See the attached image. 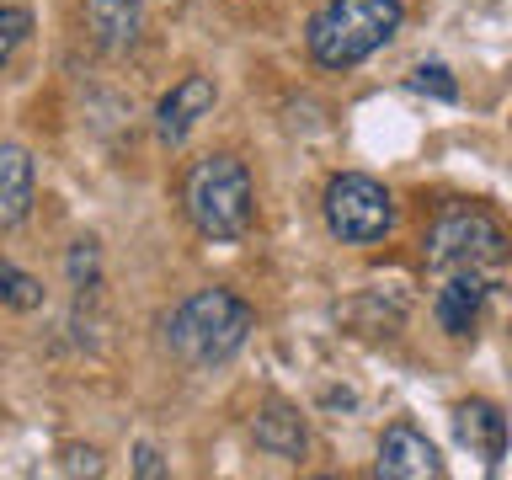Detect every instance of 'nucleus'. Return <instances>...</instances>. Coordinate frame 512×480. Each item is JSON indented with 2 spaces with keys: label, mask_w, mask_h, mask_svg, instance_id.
Segmentation results:
<instances>
[{
  "label": "nucleus",
  "mask_w": 512,
  "mask_h": 480,
  "mask_svg": "<svg viewBox=\"0 0 512 480\" xmlns=\"http://www.w3.org/2000/svg\"><path fill=\"white\" fill-rule=\"evenodd\" d=\"M0 304H11V310H38L43 304V288L27 272H16L6 256H0Z\"/></svg>",
  "instance_id": "nucleus-13"
},
{
  "label": "nucleus",
  "mask_w": 512,
  "mask_h": 480,
  "mask_svg": "<svg viewBox=\"0 0 512 480\" xmlns=\"http://www.w3.org/2000/svg\"><path fill=\"white\" fill-rule=\"evenodd\" d=\"M91 272H96V246H91V240H80V246L70 251V278L80 283V278H91Z\"/></svg>",
  "instance_id": "nucleus-18"
},
{
  "label": "nucleus",
  "mask_w": 512,
  "mask_h": 480,
  "mask_svg": "<svg viewBox=\"0 0 512 480\" xmlns=\"http://www.w3.org/2000/svg\"><path fill=\"white\" fill-rule=\"evenodd\" d=\"M32 214V155L22 144H0V230Z\"/></svg>",
  "instance_id": "nucleus-11"
},
{
  "label": "nucleus",
  "mask_w": 512,
  "mask_h": 480,
  "mask_svg": "<svg viewBox=\"0 0 512 480\" xmlns=\"http://www.w3.org/2000/svg\"><path fill=\"white\" fill-rule=\"evenodd\" d=\"M182 208L208 240H240L251 230V171L235 155H203L182 182Z\"/></svg>",
  "instance_id": "nucleus-3"
},
{
  "label": "nucleus",
  "mask_w": 512,
  "mask_h": 480,
  "mask_svg": "<svg viewBox=\"0 0 512 480\" xmlns=\"http://www.w3.org/2000/svg\"><path fill=\"white\" fill-rule=\"evenodd\" d=\"M86 32L107 54H128L144 32V0H86Z\"/></svg>",
  "instance_id": "nucleus-9"
},
{
  "label": "nucleus",
  "mask_w": 512,
  "mask_h": 480,
  "mask_svg": "<svg viewBox=\"0 0 512 480\" xmlns=\"http://www.w3.org/2000/svg\"><path fill=\"white\" fill-rule=\"evenodd\" d=\"M27 32H32V11L27 6H0V64L27 43Z\"/></svg>",
  "instance_id": "nucleus-14"
},
{
  "label": "nucleus",
  "mask_w": 512,
  "mask_h": 480,
  "mask_svg": "<svg viewBox=\"0 0 512 480\" xmlns=\"http://www.w3.org/2000/svg\"><path fill=\"white\" fill-rule=\"evenodd\" d=\"M134 475H144V480H160V475H166V459H160L155 443H139V448H134Z\"/></svg>",
  "instance_id": "nucleus-17"
},
{
  "label": "nucleus",
  "mask_w": 512,
  "mask_h": 480,
  "mask_svg": "<svg viewBox=\"0 0 512 480\" xmlns=\"http://www.w3.org/2000/svg\"><path fill=\"white\" fill-rule=\"evenodd\" d=\"M326 230L336 240H347V246H368V240H384L395 230V198L384 192L374 176H331L326 187Z\"/></svg>",
  "instance_id": "nucleus-5"
},
{
  "label": "nucleus",
  "mask_w": 512,
  "mask_h": 480,
  "mask_svg": "<svg viewBox=\"0 0 512 480\" xmlns=\"http://www.w3.org/2000/svg\"><path fill=\"white\" fill-rule=\"evenodd\" d=\"M406 22L400 0H326L310 16V54L320 70H352Z\"/></svg>",
  "instance_id": "nucleus-2"
},
{
  "label": "nucleus",
  "mask_w": 512,
  "mask_h": 480,
  "mask_svg": "<svg viewBox=\"0 0 512 480\" xmlns=\"http://www.w3.org/2000/svg\"><path fill=\"white\" fill-rule=\"evenodd\" d=\"M507 251L512 240L502 230V219L475 203H448L427 224V240H422V256L432 272H480V267L507 262Z\"/></svg>",
  "instance_id": "nucleus-4"
},
{
  "label": "nucleus",
  "mask_w": 512,
  "mask_h": 480,
  "mask_svg": "<svg viewBox=\"0 0 512 480\" xmlns=\"http://www.w3.org/2000/svg\"><path fill=\"white\" fill-rule=\"evenodd\" d=\"M374 470L384 480H438L443 454L427 443V432H416L411 422H395V427H384V438H379V464Z\"/></svg>",
  "instance_id": "nucleus-6"
},
{
  "label": "nucleus",
  "mask_w": 512,
  "mask_h": 480,
  "mask_svg": "<svg viewBox=\"0 0 512 480\" xmlns=\"http://www.w3.org/2000/svg\"><path fill=\"white\" fill-rule=\"evenodd\" d=\"M411 91L438 96V102H454V96H459V80L448 75V64H422V70L411 75Z\"/></svg>",
  "instance_id": "nucleus-15"
},
{
  "label": "nucleus",
  "mask_w": 512,
  "mask_h": 480,
  "mask_svg": "<svg viewBox=\"0 0 512 480\" xmlns=\"http://www.w3.org/2000/svg\"><path fill=\"white\" fill-rule=\"evenodd\" d=\"M64 475H102L96 448H64Z\"/></svg>",
  "instance_id": "nucleus-16"
},
{
  "label": "nucleus",
  "mask_w": 512,
  "mask_h": 480,
  "mask_svg": "<svg viewBox=\"0 0 512 480\" xmlns=\"http://www.w3.org/2000/svg\"><path fill=\"white\" fill-rule=\"evenodd\" d=\"M480 310H486V283H480V272H454V278L438 288V304H432V315H438V326L448 336H475Z\"/></svg>",
  "instance_id": "nucleus-10"
},
{
  "label": "nucleus",
  "mask_w": 512,
  "mask_h": 480,
  "mask_svg": "<svg viewBox=\"0 0 512 480\" xmlns=\"http://www.w3.org/2000/svg\"><path fill=\"white\" fill-rule=\"evenodd\" d=\"M454 438L470 448V454L486 464V470H496L502 464V454H507V416L491 406V400H464V406L454 411Z\"/></svg>",
  "instance_id": "nucleus-8"
},
{
  "label": "nucleus",
  "mask_w": 512,
  "mask_h": 480,
  "mask_svg": "<svg viewBox=\"0 0 512 480\" xmlns=\"http://www.w3.org/2000/svg\"><path fill=\"white\" fill-rule=\"evenodd\" d=\"M208 112H214V80H208V75L176 80V86L166 91V102H160V112H155V134H160V144H182L192 128L208 118Z\"/></svg>",
  "instance_id": "nucleus-7"
},
{
  "label": "nucleus",
  "mask_w": 512,
  "mask_h": 480,
  "mask_svg": "<svg viewBox=\"0 0 512 480\" xmlns=\"http://www.w3.org/2000/svg\"><path fill=\"white\" fill-rule=\"evenodd\" d=\"M251 438H256V448H267L272 459H304V448H310L294 406H262L251 422Z\"/></svg>",
  "instance_id": "nucleus-12"
},
{
  "label": "nucleus",
  "mask_w": 512,
  "mask_h": 480,
  "mask_svg": "<svg viewBox=\"0 0 512 480\" xmlns=\"http://www.w3.org/2000/svg\"><path fill=\"white\" fill-rule=\"evenodd\" d=\"M256 331V310L230 288H198L192 299H182L166 320V342L182 363L192 368H219L230 363Z\"/></svg>",
  "instance_id": "nucleus-1"
}]
</instances>
